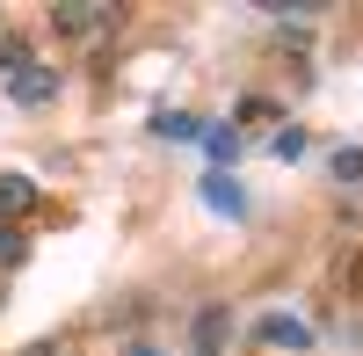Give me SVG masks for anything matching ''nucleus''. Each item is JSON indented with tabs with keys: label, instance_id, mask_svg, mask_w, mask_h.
Masks as SVG:
<instances>
[{
	"label": "nucleus",
	"instance_id": "obj_1",
	"mask_svg": "<svg viewBox=\"0 0 363 356\" xmlns=\"http://www.w3.org/2000/svg\"><path fill=\"white\" fill-rule=\"evenodd\" d=\"M109 22H116L109 8H80V0H73V8H66V0L51 8V29H58V37H73V44H87V37H95V29H109Z\"/></svg>",
	"mask_w": 363,
	"mask_h": 356
},
{
	"label": "nucleus",
	"instance_id": "obj_2",
	"mask_svg": "<svg viewBox=\"0 0 363 356\" xmlns=\"http://www.w3.org/2000/svg\"><path fill=\"white\" fill-rule=\"evenodd\" d=\"M8 87H15V102L37 109V102H51V95H58V73H51V66H29V73H15Z\"/></svg>",
	"mask_w": 363,
	"mask_h": 356
},
{
	"label": "nucleus",
	"instance_id": "obj_3",
	"mask_svg": "<svg viewBox=\"0 0 363 356\" xmlns=\"http://www.w3.org/2000/svg\"><path fill=\"white\" fill-rule=\"evenodd\" d=\"M262 342H277V349H291V342H298V349H306V342H313V328H306V320H291V313H269V320H262Z\"/></svg>",
	"mask_w": 363,
	"mask_h": 356
},
{
	"label": "nucleus",
	"instance_id": "obj_4",
	"mask_svg": "<svg viewBox=\"0 0 363 356\" xmlns=\"http://www.w3.org/2000/svg\"><path fill=\"white\" fill-rule=\"evenodd\" d=\"M203 196H211V211H247V189H240V182H225V174H211V182H203Z\"/></svg>",
	"mask_w": 363,
	"mask_h": 356
},
{
	"label": "nucleus",
	"instance_id": "obj_5",
	"mask_svg": "<svg viewBox=\"0 0 363 356\" xmlns=\"http://www.w3.org/2000/svg\"><path fill=\"white\" fill-rule=\"evenodd\" d=\"M0 73H29V44L22 37H0Z\"/></svg>",
	"mask_w": 363,
	"mask_h": 356
},
{
	"label": "nucleus",
	"instance_id": "obj_6",
	"mask_svg": "<svg viewBox=\"0 0 363 356\" xmlns=\"http://www.w3.org/2000/svg\"><path fill=\"white\" fill-rule=\"evenodd\" d=\"M22 204H29V182L22 174H0V211H22Z\"/></svg>",
	"mask_w": 363,
	"mask_h": 356
},
{
	"label": "nucleus",
	"instance_id": "obj_7",
	"mask_svg": "<svg viewBox=\"0 0 363 356\" xmlns=\"http://www.w3.org/2000/svg\"><path fill=\"white\" fill-rule=\"evenodd\" d=\"M269 153H284V160H298V153H306V131H277V145H269Z\"/></svg>",
	"mask_w": 363,
	"mask_h": 356
},
{
	"label": "nucleus",
	"instance_id": "obj_8",
	"mask_svg": "<svg viewBox=\"0 0 363 356\" xmlns=\"http://www.w3.org/2000/svg\"><path fill=\"white\" fill-rule=\"evenodd\" d=\"M335 174H342V182H356V174H363V153H342V160H335Z\"/></svg>",
	"mask_w": 363,
	"mask_h": 356
},
{
	"label": "nucleus",
	"instance_id": "obj_9",
	"mask_svg": "<svg viewBox=\"0 0 363 356\" xmlns=\"http://www.w3.org/2000/svg\"><path fill=\"white\" fill-rule=\"evenodd\" d=\"M124 356H160V349H145V342H131V349H124Z\"/></svg>",
	"mask_w": 363,
	"mask_h": 356
},
{
	"label": "nucleus",
	"instance_id": "obj_10",
	"mask_svg": "<svg viewBox=\"0 0 363 356\" xmlns=\"http://www.w3.org/2000/svg\"><path fill=\"white\" fill-rule=\"evenodd\" d=\"M189 356H218V349H189Z\"/></svg>",
	"mask_w": 363,
	"mask_h": 356
}]
</instances>
